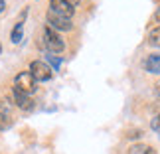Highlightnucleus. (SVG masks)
<instances>
[{
    "mask_svg": "<svg viewBox=\"0 0 160 154\" xmlns=\"http://www.w3.org/2000/svg\"><path fill=\"white\" fill-rule=\"evenodd\" d=\"M44 44H46V47H48L52 53H61V52L65 50L63 40L59 38V34L55 32L52 26H46V28H44Z\"/></svg>",
    "mask_w": 160,
    "mask_h": 154,
    "instance_id": "obj_1",
    "label": "nucleus"
},
{
    "mask_svg": "<svg viewBox=\"0 0 160 154\" xmlns=\"http://www.w3.org/2000/svg\"><path fill=\"white\" fill-rule=\"evenodd\" d=\"M36 79L32 73H18L16 79H14V89L20 91V93H26V95H32L36 91Z\"/></svg>",
    "mask_w": 160,
    "mask_h": 154,
    "instance_id": "obj_2",
    "label": "nucleus"
},
{
    "mask_svg": "<svg viewBox=\"0 0 160 154\" xmlns=\"http://www.w3.org/2000/svg\"><path fill=\"white\" fill-rule=\"evenodd\" d=\"M30 73L34 75L36 81H50L52 75H53L52 67L48 63H44V61H32V65H30Z\"/></svg>",
    "mask_w": 160,
    "mask_h": 154,
    "instance_id": "obj_3",
    "label": "nucleus"
},
{
    "mask_svg": "<svg viewBox=\"0 0 160 154\" xmlns=\"http://www.w3.org/2000/svg\"><path fill=\"white\" fill-rule=\"evenodd\" d=\"M48 26H52L53 30H71V18H65L61 14H55V12H48Z\"/></svg>",
    "mask_w": 160,
    "mask_h": 154,
    "instance_id": "obj_4",
    "label": "nucleus"
},
{
    "mask_svg": "<svg viewBox=\"0 0 160 154\" xmlns=\"http://www.w3.org/2000/svg\"><path fill=\"white\" fill-rule=\"evenodd\" d=\"M50 10L55 14H61L65 18H71L73 12H75V6L69 4L67 0H50Z\"/></svg>",
    "mask_w": 160,
    "mask_h": 154,
    "instance_id": "obj_5",
    "label": "nucleus"
},
{
    "mask_svg": "<svg viewBox=\"0 0 160 154\" xmlns=\"http://www.w3.org/2000/svg\"><path fill=\"white\" fill-rule=\"evenodd\" d=\"M144 69L148 73L160 75V53H150L148 57L144 59Z\"/></svg>",
    "mask_w": 160,
    "mask_h": 154,
    "instance_id": "obj_6",
    "label": "nucleus"
},
{
    "mask_svg": "<svg viewBox=\"0 0 160 154\" xmlns=\"http://www.w3.org/2000/svg\"><path fill=\"white\" fill-rule=\"evenodd\" d=\"M14 97H16V105H18L22 111H30V109L34 107V101H32V97H30V95L20 93V91L14 89Z\"/></svg>",
    "mask_w": 160,
    "mask_h": 154,
    "instance_id": "obj_7",
    "label": "nucleus"
},
{
    "mask_svg": "<svg viewBox=\"0 0 160 154\" xmlns=\"http://www.w3.org/2000/svg\"><path fill=\"white\" fill-rule=\"evenodd\" d=\"M22 36H24V24H22V20H20V22L14 26V30H12V36H10V38H12V42H14V44H20V42H22Z\"/></svg>",
    "mask_w": 160,
    "mask_h": 154,
    "instance_id": "obj_8",
    "label": "nucleus"
},
{
    "mask_svg": "<svg viewBox=\"0 0 160 154\" xmlns=\"http://www.w3.org/2000/svg\"><path fill=\"white\" fill-rule=\"evenodd\" d=\"M148 44L154 46V47H160V26L154 28V30H150V34H148Z\"/></svg>",
    "mask_w": 160,
    "mask_h": 154,
    "instance_id": "obj_9",
    "label": "nucleus"
},
{
    "mask_svg": "<svg viewBox=\"0 0 160 154\" xmlns=\"http://www.w3.org/2000/svg\"><path fill=\"white\" fill-rule=\"evenodd\" d=\"M10 125H12V121L8 119V115H6V113H0V131H6Z\"/></svg>",
    "mask_w": 160,
    "mask_h": 154,
    "instance_id": "obj_10",
    "label": "nucleus"
},
{
    "mask_svg": "<svg viewBox=\"0 0 160 154\" xmlns=\"http://www.w3.org/2000/svg\"><path fill=\"white\" fill-rule=\"evenodd\" d=\"M150 127H152V131H156V132H160V115H156L154 119H152V122H150Z\"/></svg>",
    "mask_w": 160,
    "mask_h": 154,
    "instance_id": "obj_11",
    "label": "nucleus"
},
{
    "mask_svg": "<svg viewBox=\"0 0 160 154\" xmlns=\"http://www.w3.org/2000/svg\"><path fill=\"white\" fill-rule=\"evenodd\" d=\"M50 61H52V65H53V71L59 67V59L58 57H53V55H50Z\"/></svg>",
    "mask_w": 160,
    "mask_h": 154,
    "instance_id": "obj_12",
    "label": "nucleus"
},
{
    "mask_svg": "<svg viewBox=\"0 0 160 154\" xmlns=\"http://www.w3.org/2000/svg\"><path fill=\"white\" fill-rule=\"evenodd\" d=\"M142 154H156V152L152 150V148H144V152H142Z\"/></svg>",
    "mask_w": 160,
    "mask_h": 154,
    "instance_id": "obj_13",
    "label": "nucleus"
},
{
    "mask_svg": "<svg viewBox=\"0 0 160 154\" xmlns=\"http://www.w3.org/2000/svg\"><path fill=\"white\" fill-rule=\"evenodd\" d=\"M154 20H156V22H160V8L156 10V14H154Z\"/></svg>",
    "mask_w": 160,
    "mask_h": 154,
    "instance_id": "obj_14",
    "label": "nucleus"
},
{
    "mask_svg": "<svg viewBox=\"0 0 160 154\" xmlns=\"http://www.w3.org/2000/svg\"><path fill=\"white\" fill-rule=\"evenodd\" d=\"M4 10V0H0V12Z\"/></svg>",
    "mask_w": 160,
    "mask_h": 154,
    "instance_id": "obj_15",
    "label": "nucleus"
},
{
    "mask_svg": "<svg viewBox=\"0 0 160 154\" xmlns=\"http://www.w3.org/2000/svg\"><path fill=\"white\" fill-rule=\"evenodd\" d=\"M0 52H2V46H0Z\"/></svg>",
    "mask_w": 160,
    "mask_h": 154,
    "instance_id": "obj_16",
    "label": "nucleus"
}]
</instances>
